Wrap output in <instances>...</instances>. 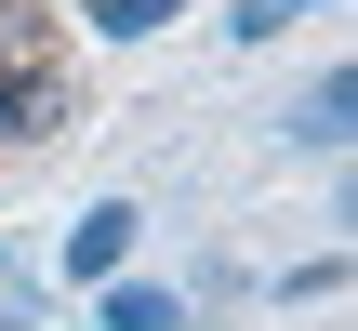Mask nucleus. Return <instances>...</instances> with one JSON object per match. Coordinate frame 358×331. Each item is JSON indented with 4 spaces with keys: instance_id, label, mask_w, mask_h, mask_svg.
Instances as JSON below:
<instances>
[{
    "instance_id": "8",
    "label": "nucleus",
    "mask_w": 358,
    "mask_h": 331,
    "mask_svg": "<svg viewBox=\"0 0 358 331\" xmlns=\"http://www.w3.org/2000/svg\"><path fill=\"white\" fill-rule=\"evenodd\" d=\"M0 292H13V265H0Z\"/></svg>"
},
{
    "instance_id": "4",
    "label": "nucleus",
    "mask_w": 358,
    "mask_h": 331,
    "mask_svg": "<svg viewBox=\"0 0 358 331\" xmlns=\"http://www.w3.org/2000/svg\"><path fill=\"white\" fill-rule=\"evenodd\" d=\"M186 279H106V292H80V331H186Z\"/></svg>"
},
{
    "instance_id": "7",
    "label": "nucleus",
    "mask_w": 358,
    "mask_h": 331,
    "mask_svg": "<svg viewBox=\"0 0 358 331\" xmlns=\"http://www.w3.org/2000/svg\"><path fill=\"white\" fill-rule=\"evenodd\" d=\"M0 53H53V0H0Z\"/></svg>"
},
{
    "instance_id": "3",
    "label": "nucleus",
    "mask_w": 358,
    "mask_h": 331,
    "mask_svg": "<svg viewBox=\"0 0 358 331\" xmlns=\"http://www.w3.org/2000/svg\"><path fill=\"white\" fill-rule=\"evenodd\" d=\"M345 133H358V80H345V66H319V80L279 106V146H306V159H345Z\"/></svg>"
},
{
    "instance_id": "5",
    "label": "nucleus",
    "mask_w": 358,
    "mask_h": 331,
    "mask_svg": "<svg viewBox=\"0 0 358 331\" xmlns=\"http://www.w3.org/2000/svg\"><path fill=\"white\" fill-rule=\"evenodd\" d=\"M173 13H186V0H80V27H93V40H159Z\"/></svg>"
},
{
    "instance_id": "2",
    "label": "nucleus",
    "mask_w": 358,
    "mask_h": 331,
    "mask_svg": "<svg viewBox=\"0 0 358 331\" xmlns=\"http://www.w3.org/2000/svg\"><path fill=\"white\" fill-rule=\"evenodd\" d=\"M133 239H146V212H133V199H93V212L66 226V292H106V279H133Z\"/></svg>"
},
{
    "instance_id": "6",
    "label": "nucleus",
    "mask_w": 358,
    "mask_h": 331,
    "mask_svg": "<svg viewBox=\"0 0 358 331\" xmlns=\"http://www.w3.org/2000/svg\"><path fill=\"white\" fill-rule=\"evenodd\" d=\"M306 13H332V0H239V13H226V40H252V53H266V40H292Z\"/></svg>"
},
{
    "instance_id": "1",
    "label": "nucleus",
    "mask_w": 358,
    "mask_h": 331,
    "mask_svg": "<svg viewBox=\"0 0 358 331\" xmlns=\"http://www.w3.org/2000/svg\"><path fill=\"white\" fill-rule=\"evenodd\" d=\"M80 119V80L53 53H0V146H53Z\"/></svg>"
}]
</instances>
